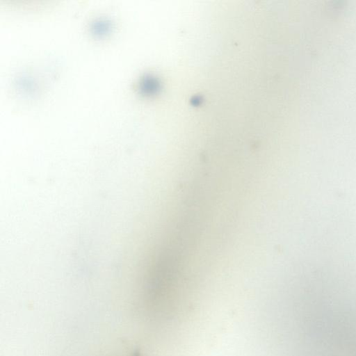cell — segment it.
<instances>
[{
	"instance_id": "cell-1",
	"label": "cell",
	"mask_w": 356,
	"mask_h": 356,
	"mask_svg": "<svg viewBox=\"0 0 356 356\" xmlns=\"http://www.w3.org/2000/svg\"><path fill=\"white\" fill-rule=\"evenodd\" d=\"M111 27V24L109 21L105 19H98L92 23L90 29L94 34L101 35L108 33Z\"/></svg>"
},
{
	"instance_id": "cell-2",
	"label": "cell",
	"mask_w": 356,
	"mask_h": 356,
	"mask_svg": "<svg viewBox=\"0 0 356 356\" xmlns=\"http://www.w3.org/2000/svg\"><path fill=\"white\" fill-rule=\"evenodd\" d=\"M133 356H140L139 354L138 353H136L135 355H134Z\"/></svg>"
}]
</instances>
